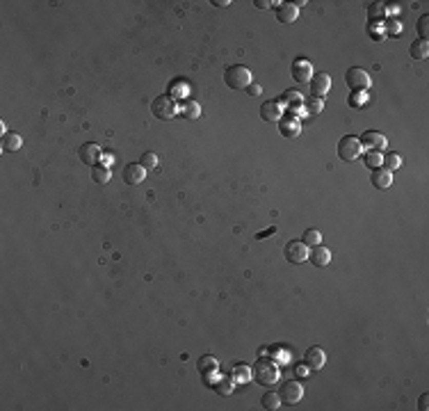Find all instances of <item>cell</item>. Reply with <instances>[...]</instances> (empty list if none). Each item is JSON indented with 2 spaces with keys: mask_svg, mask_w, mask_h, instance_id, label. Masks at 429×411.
Returning <instances> with one entry per match:
<instances>
[{
  "mask_svg": "<svg viewBox=\"0 0 429 411\" xmlns=\"http://www.w3.org/2000/svg\"><path fill=\"white\" fill-rule=\"evenodd\" d=\"M254 379H256L258 384H263V386H272V384H277L279 379V363L274 361V359H267V357H260L256 363H254Z\"/></svg>",
  "mask_w": 429,
  "mask_h": 411,
  "instance_id": "obj_1",
  "label": "cell"
},
{
  "mask_svg": "<svg viewBox=\"0 0 429 411\" xmlns=\"http://www.w3.org/2000/svg\"><path fill=\"white\" fill-rule=\"evenodd\" d=\"M224 80H226V85L231 89H247L249 85L254 83V75H251V71L247 67H242V64H233V67L226 69Z\"/></svg>",
  "mask_w": 429,
  "mask_h": 411,
  "instance_id": "obj_2",
  "label": "cell"
},
{
  "mask_svg": "<svg viewBox=\"0 0 429 411\" xmlns=\"http://www.w3.org/2000/svg\"><path fill=\"white\" fill-rule=\"evenodd\" d=\"M151 112L162 121H169L173 116L178 114V103L171 99L169 94H162V96H155L151 103Z\"/></svg>",
  "mask_w": 429,
  "mask_h": 411,
  "instance_id": "obj_3",
  "label": "cell"
},
{
  "mask_svg": "<svg viewBox=\"0 0 429 411\" xmlns=\"http://www.w3.org/2000/svg\"><path fill=\"white\" fill-rule=\"evenodd\" d=\"M361 153H363V144H361V140L356 135H345L343 140L338 142V155L343 158L345 162H354L361 158Z\"/></svg>",
  "mask_w": 429,
  "mask_h": 411,
  "instance_id": "obj_4",
  "label": "cell"
},
{
  "mask_svg": "<svg viewBox=\"0 0 429 411\" xmlns=\"http://www.w3.org/2000/svg\"><path fill=\"white\" fill-rule=\"evenodd\" d=\"M283 253H285V261H288V263H292V265H301V263L308 261L310 251H308V247H306L301 240H290L288 245H285Z\"/></svg>",
  "mask_w": 429,
  "mask_h": 411,
  "instance_id": "obj_5",
  "label": "cell"
},
{
  "mask_svg": "<svg viewBox=\"0 0 429 411\" xmlns=\"http://www.w3.org/2000/svg\"><path fill=\"white\" fill-rule=\"evenodd\" d=\"M345 83L352 87V91H356V89H365L367 91L372 78H370V73H367L365 69L352 67V69H347V73H345Z\"/></svg>",
  "mask_w": 429,
  "mask_h": 411,
  "instance_id": "obj_6",
  "label": "cell"
},
{
  "mask_svg": "<svg viewBox=\"0 0 429 411\" xmlns=\"http://www.w3.org/2000/svg\"><path fill=\"white\" fill-rule=\"evenodd\" d=\"M279 395H281V402L299 404L301 400H304V386H301V382H297V379H290V382H285L283 386H281Z\"/></svg>",
  "mask_w": 429,
  "mask_h": 411,
  "instance_id": "obj_7",
  "label": "cell"
},
{
  "mask_svg": "<svg viewBox=\"0 0 429 411\" xmlns=\"http://www.w3.org/2000/svg\"><path fill=\"white\" fill-rule=\"evenodd\" d=\"M359 140H361V144H363V149H367V151H386V146H388L386 135L379 133V130H367Z\"/></svg>",
  "mask_w": 429,
  "mask_h": 411,
  "instance_id": "obj_8",
  "label": "cell"
},
{
  "mask_svg": "<svg viewBox=\"0 0 429 411\" xmlns=\"http://www.w3.org/2000/svg\"><path fill=\"white\" fill-rule=\"evenodd\" d=\"M290 73H292V78L297 83H310V78H313V64L306 57H297L292 62V67H290Z\"/></svg>",
  "mask_w": 429,
  "mask_h": 411,
  "instance_id": "obj_9",
  "label": "cell"
},
{
  "mask_svg": "<svg viewBox=\"0 0 429 411\" xmlns=\"http://www.w3.org/2000/svg\"><path fill=\"white\" fill-rule=\"evenodd\" d=\"M308 85H310V96H315V99H324L331 89V75L329 73H318V75L310 78Z\"/></svg>",
  "mask_w": 429,
  "mask_h": 411,
  "instance_id": "obj_10",
  "label": "cell"
},
{
  "mask_svg": "<svg viewBox=\"0 0 429 411\" xmlns=\"http://www.w3.org/2000/svg\"><path fill=\"white\" fill-rule=\"evenodd\" d=\"M80 160H83L85 165H89V167H96L101 160H103V151H101L99 144L87 142V144L80 146Z\"/></svg>",
  "mask_w": 429,
  "mask_h": 411,
  "instance_id": "obj_11",
  "label": "cell"
},
{
  "mask_svg": "<svg viewBox=\"0 0 429 411\" xmlns=\"http://www.w3.org/2000/svg\"><path fill=\"white\" fill-rule=\"evenodd\" d=\"M121 176H124V183H128V185H140V183L146 179V169L140 162H130V165L124 167Z\"/></svg>",
  "mask_w": 429,
  "mask_h": 411,
  "instance_id": "obj_12",
  "label": "cell"
},
{
  "mask_svg": "<svg viewBox=\"0 0 429 411\" xmlns=\"http://www.w3.org/2000/svg\"><path fill=\"white\" fill-rule=\"evenodd\" d=\"M283 114H285L283 105H281L279 101H265V103L260 105V119L263 121H279Z\"/></svg>",
  "mask_w": 429,
  "mask_h": 411,
  "instance_id": "obj_13",
  "label": "cell"
},
{
  "mask_svg": "<svg viewBox=\"0 0 429 411\" xmlns=\"http://www.w3.org/2000/svg\"><path fill=\"white\" fill-rule=\"evenodd\" d=\"M306 365H308L310 370H322L326 363V352L322 347H308L306 349V357H304Z\"/></svg>",
  "mask_w": 429,
  "mask_h": 411,
  "instance_id": "obj_14",
  "label": "cell"
},
{
  "mask_svg": "<svg viewBox=\"0 0 429 411\" xmlns=\"http://www.w3.org/2000/svg\"><path fill=\"white\" fill-rule=\"evenodd\" d=\"M279 130H281V135H283V137H297L301 133L299 119H297V116H290V114L281 116V119H279Z\"/></svg>",
  "mask_w": 429,
  "mask_h": 411,
  "instance_id": "obj_15",
  "label": "cell"
},
{
  "mask_svg": "<svg viewBox=\"0 0 429 411\" xmlns=\"http://www.w3.org/2000/svg\"><path fill=\"white\" fill-rule=\"evenodd\" d=\"M297 16H299V9L295 7L292 3H281L279 7H277V21L279 23L290 25V23L297 21Z\"/></svg>",
  "mask_w": 429,
  "mask_h": 411,
  "instance_id": "obj_16",
  "label": "cell"
},
{
  "mask_svg": "<svg viewBox=\"0 0 429 411\" xmlns=\"http://www.w3.org/2000/svg\"><path fill=\"white\" fill-rule=\"evenodd\" d=\"M370 181H372V185H375L377 190H388V187L393 185V171L384 169V167H379V169H372Z\"/></svg>",
  "mask_w": 429,
  "mask_h": 411,
  "instance_id": "obj_17",
  "label": "cell"
},
{
  "mask_svg": "<svg viewBox=\"0 0 429 411\" xmlns=\"http://www.w3.org/2000/svg\"><path fill=\"white\" fill-rule=\"evenodd\" d=\"M308 261L313 263L315 267H326L331 263V251L326 249V247L318 245V247H313V251L308 253Z\"/></svg>",
  "mask_w": 429,
  "mask_h": 411,
  "instance_id": "obj_18",
  "label": "cell"
},
{
  "mask_svg": "<svg viewBox=\"0 0 429 411\" xmlns=\"http://www.w3.org/2000/svg\"><path fill=\"white\" fill-rule=\"evenodd\" d=\"M23 146V137L18 133H5L3 135V144H0V149L5 151V153H12V151H18Z\"/></svg>",
  "mask_w": 429,
  "mask_h": 411,
  "instance_id": "obj_19",
  "label": "cell"
},
{
  "mask_svg": "<svg viewBox=\"0 0 429 411\" xmlns=\"http://www.w3.org/2000/svg\"><path fill=\"white\" fill-rule=\"evenodd\" d=\"M197 368H199V373H201V375H210V373H217L219 363H217V359H215L212 354H203V357L197 361Z\"/></svg>",
  "mask_w": 429,
  "mask_h": 411,
  "instance_id": "obj_20",
  "label": "cell"
},
{
  "mask_svg": "<svg viewBox=\"0 0 429 411\" xmlns=\"http://www.w3.org/2000/svg\"><path fill=\"white\" fill-rule=\"evenodd\" d=\"M408 53H411L413 60H427L429 57V44L425 42V39H418V42L411 44Z\"/></svg>",
  "mask_w": 429,
  "mask_h": 411,
  "instance_id": "obj_21",
  "label": "cell"
},
{
  "mask_svg": "<svg viewBox=\"0 0 429 411\" xmlns=\"http://www.w3.org/2000/svg\"><path fill=\"white\" fill-rule=\"evenodd\" d=\"M110 179H112V169L107 165H96L94 169H91V181L99 183V185H105Z\"/></svg>",
  "mask_w": 429,
  "mask_h": 411,
  "instance_id": "obj_22",
  "label": "cell"
},
{
  "mask_svg": "<svg viewBox=\"0 0 429 411\" xmlns=\"http://www.w3.org/2000/svg\"><path fill=\"white\" fill-rule=\"evenodd\" d=\"M386 16V5L384 3H372L367 7V21L370 23H381V18Z\"/></svg>",
  "mask_w": 429,
  "mask_h": 411,
  "instance_id": "obj_23",
  "label": "cell"
},
{
  "mask_svg": "<svg viewBox=\"0 0 429 411\" xmlns=\"http://www.w3.org/2000/svg\"><path fill=\"white\" fill-rule=\"evenodd\" d=\"M279 103L292 108V105H301V103H304V96H301V91H297V89H288V91H283V96H281Z\"/></svg>",
  "mask_w": 429,
  "mask_h": 411,
  "instance_id": "obj_24",
  "label": "cell"
},
{
  "mask_svg": "<svg viewBox=\"0 0 429 411\" xmlns=\"http://www.w3.org/2000/svg\"><path fill=\"white\" fill-rule=\"evenodd\" d=\"M260 402H263V409H267V411H277L281 404V395L279 393H274V390H267V393L263 395V400H260Z\"/></svg>",
  "mask_w": 429,
  "mask_h": 411,
  "instance_id": "obj_25",
  "label": "cell"
},
{
  "mask_svg": "<svg viewBox=\"0 0 429 411\" xmlns=\"http://www.w3.org/2000/svg\"><path fill=\"white\" fill-rule=\"evenodd\" d=\"M301 242H304L308 249H310V247H318L322 242V233L318 231V228H306L304 236H301Z\"/></svg>",
  "mask_w": 429,
  "mask_h": 411,
  "instance_id": "obj_26",
  "label": "cell"
},
{
  "mask_svg": "<svg viewBox=\"0 0 429 411\" xmlns=\"http://www.w3.org/2000/svg\"><path fill=\"white\" fill-rule=\"evenodd\" d=\"M304 110H306V114H320L322 110H324V101L315 99V96H310V99H304Z\"/></svg>",
  "mask_w": 429,
  "mask_h": 411,
  "instance_id": "obj_27",
  "label": "cell"
},
{
  "mask_svg": "<svg viewBox=\"0 0 429 411\" xmlns=\"http://www.w3.org/2000/svg\"><path fill=\"white\" fill-rule=\"evenodd\" d=\"M363 162L370 167V169H379L381 162H384V155H381L379 151H365V153H363Z\"/></svg>",
  "mask_w": 429,
  "mask_h": 411,
  "instance_id": "obj_28",
  "label": "cell"
},
{
  "mask_svg": "<svg viewBox=\"0 0 429 411\" xmlns=\"http://www.w3.org/2000/svg\"><path fill=\"white\" fill-rule=\"evenodd\" d=\"M381 167L388 171H395V169H400L402 167V158L397 153H386L384 155V162H381Z\"/></svg>",
  "mask_w": 429,
  "mask_h": 411,
  "instance_id": "obj_29",
  "label": "cell"
},
{
  "mask_svg": "<svg viewBox=\"0 0 429 411\" xmlns=\"http://www.w3.org/2000/svg\"><path fill=\"white\" fill-rule=\"evenodd\" d=\"M183 116H185V119H199V116H201V108H199V103H194V101H185V105H183Z\"/></svg>",
  "mask_w": 429,
  "mask_h": 411,
  "instance_id": "obj_30",
  "label": "cell"
},
{
  "mask_svg": "<svg viewBox=\"0 0 429 411\" xmlns=\"http://www.w3.org/2000/svg\"><path fill=\"white\" fill-rule=\"evenodd\" d=\"M365 103H367V91L365 89L352 91V96H349V105H352V108H363Z\"/></svg>",
  "mask_w": 429,
  "mask_h": 411,
  "instance_id": "obj_31",
  "label": "cell"
},
{
  "mask_svg": "<svg viewBox=\"0 0 429 411\" xmlns=\"http://www.w3.org/2000/svg\"><path fill=\"white\" fill-rule=\"evenodd\" d=\"M140 165L144 167L146 171L149 169H158V165H160V160H158V155L153 153V151H146L144 155H142V160H140Z\"/></svg>",
  "mask_w": 429,
  "mask_h": 411,
  "instance_id": "obj_32",
  "label": "cell"
},
{
  "mask_svg": "<svg viewBox=\"0 0 429 411\" xmlns=\"http://www.w3.org/2000/svg\"><path fill=\"white\" fill-rule=\"evenodd\" d=\"M249 377H251V368H247V365H236L233 368V379L236 382H247Z\"/></svg>",
  "mask_w": 429,
  "mask_h": 411,
  "instance_id": "obj_33",
  "label": "cell"
},
{
  "mask_svg": "<svg viewBox=\"0 0 429 411\" xmlns=\"http://www.w3.org/2000/svg\"><path fill=\"white\" fill-rule=\"evenodd\" d=\"M418 34H420V39L427 42V37H429V16L427 14H422L420 21H418Z\"/></svg>",
  "mask_w": 429,
  "mask_h": 411,
  "instance_id": "obj_34",
  "label": "cell"
},
{
  "mask_svg": "<svg viewBox=\"0 0 429 411\" xmlns=\"http://www.w3.org/2000/svg\"><path fill=\"white\" fill-rule=\"evenodd\" d=\"M381 28H384V23H381L379 28H377V23H370V25H367V32H370V37H372V39L381 42V39H384V32H381Z\"/></svg>",
  "mask_w": 429,
  "mask_h": 411,
  "instance_id": "obj_35",
  "label": "cell"
},
{
  "mask_svg": "<svg viewBox=\"0 0 429 411\" xmlns=\"http://www.w3.org/2000/svg\"><path fill=\"white\" fill-rule=\"evenodd\" d=\"M384 28H386L388 34H400V32H402V23L395 21V18H391L388 23H384Z\"/></svg>",
  "mask_w": 429,
  "mask_h": 411,
  "instance_id": "obj_36",
  "label": "cell"
},
{
  "mask_svg": "<svg viewBox=\"0 0 429 411\" xmlns=\"http://www.w3.org/2000/svg\"><path fill=\"white\" fill-rule=\"evenodd\" d=\"M215 388H217V393H222V395H228V393H231V390H233V382H231V379H222V382H219V384H217V386H215Z\"/></svg>",
  "mask_w": 429,
  "mask_h": 411,
  "instance_id": "obj_37",
  "label": "cell"
},
{
  "mask_svg": "<svg viewBox=\"0 0 429 411\" xmlns=\"http://www.w3.org/2000/svg\"><path fill=\"white\" fill-rule=\"evenodd\" d=\"M254 5L258 9H272L274 5H281V3H277V0H254Z\"/></svg>",
  "mask_w": 429,
  "mask_h": 411,
  "instance_id": "obj_38",
  "label": "cell"
},
{
  "mask_svg": "<svg viewBox=\"0 0 429 411\" xmlns=\"http://www.w3.org/2000/svg\"><path fill=\"white\" fill-rule=\"evenodd\" d=\"M295 373H297V377H308L310 375V368L306 363H301V365H297V368H295Z\"/></svg>",
  "mask_w": 429,
  "mask_h": 411,
  "instance_id": "obj_39",
  "label": "cell"
},
{
  "mask_svg": "<svg viewBox=\"0 0 429 411\" xmlns=\"http://www.w3.org/2000/svg\"><path fill=\"white\" fill-rule=\"evenodd\" d=\"M427 402H429V395H427V393L420 395V400H418V409H420V411H427V409H429Z\"/></svg>",
  "mask_w": 429,
  "mask_h": 411,
  "instance_id": "obj_40",
  "label": "cell"
},
{
  "mask_svg": "<svg viewBox=\"0 0 429 411\" xmlns=\"http://www.w3.org/2000/svg\"><path fill=\"white\" fill-rule=\"evenodd\" d=\"M247 91H249V96H251V94H254V96H258L263 89H260V85H254V83H251V85L247 87Z\"/></svg>",
  "mask_w": 429,
  "mask_h": 411,
  "instance_id": "obj_41",
  "label": "cell"
},
{
  "mask_svg": "<svg viewBox=\"0 0 429 411\" xmlns=\"http://www.w3.org/2000/svg\"><path fill=\"white\" fill-rule=\"evenodd\" d=\"M212 5H215V7H228L231 0H212Z\"/></svg>",
  "mask_w": 429,
  "mask_h": 411,
  "instance_id": "obj_42",
  "label": "cell"
},
{
  "mask_svg": "<svg viewBox=\"0 0 429 411\" xmlns=\"http://www.w3.org/2000/svg\"><path fill=\"white\" fill-rule=\"evenodd\" d=\"M272 233H277V228H274V226H272V228H267V231H263V233H258L256 238L260 240V238H265V236H272Z\"/></svg>",
  "mask_w": 429,
  "mask_h": 411,
  "instance_id": "obj_43",
  "label": "cell"
},
{
  "mask_svg": "<svg viewBox=\"0 0 429 411\" xmlns=\"http://www.w3.org/2000/svg\"><path fill=\"white\" fill-rule=\"evenodd\" d=\"M292 5H295V7H297V9H301V7H306V5H308V3H306V0H297V3H292Z\"/></svg>",
  "mask_w": 429,
  "mask_h": 411,
  "instance_id": "obj_44",
  "label": "cell"
}]
</instances>
